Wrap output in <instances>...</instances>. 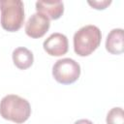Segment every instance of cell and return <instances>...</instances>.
Segmentation results:
<instances>
[{
  "label": "cell",
  "mask_w": 124,
  "mask_h": 124,
  "mask_svg": "<svg viewBox=\"0 0 124 124\" xmlns=\"http://www.w3.org/2000/svg\"><path fill=\"white\" fill-rule=\"evenodd\" d=\"M31 114V107L27 100L14 94L7 95L0 102V115L15 123L25 122Z\"/></svg>",
  "instance_id": "1"
},
{
  "label": "cell",
  "mask_w": 124,
  "mask_h": 124,
  "mask_svg": "<svg viewBox=\"0 0 124 124\" xmlns=\"http://www.w3.org/2000/svg\"><path fill=\"white\" fill-rule=\"evenodd\" d=\"M102 34L95 25H85L74 35V49L79 56L90 55L100 46Z\"/></svg>",
  "instance_id": "2"
},
{
  "label": "cell",
  "mask_w": 124,
  "mask_h": 124,
  "mask_svg": "<svg viewBox=\"0 0 124 124\" xmlns=\"http://www.w3.org/2000/svg\"><path fill=\"white\" fill-rule=\"evenodd\" d=\"M1 26L9 32L20 29L24 22V5L20 0L0 1Z\"/></svg>",
  "instance_id": "3"
},
{
  "label": "cell",
  "mask_w": 124,
  "mask_h": 124,
  "mask_svg": "<svg viewBox=\"0 0 124 124\" xmlns=\"http://www.w3.org/2000/svg\"><path fill=\"white\" fill-rule=\"evenodd\" d=\"M80 75L79 64L72 58H62L57 60L52 67L54 79L62 84L74 83Z\"/></svg>",
  "instance_id": "4"
},
{
  "label": "cell",
  "mask_w": 124,
  "mask_h": 124,
  "mask_svg": "<svg viewBox=\"0 0 124 124\" xmlns=\"http://www.w3.org/2000/svg\"><path fill=\"white\" fill-rule=\"evenodd\" d=\"M49 19L41 13L33 14L25 24V33L27 36L38 39L43 37L49 29Z\"/></svg>",
  "instance_id": "5"
},
{
  "label": "cell",
  "mask_w": 124,
  "mask_h": 124,
  "mask_svg": "<svg viewBox=\"0 0 124 124\" xmlns=\"http://www.w3.org/2000/svg\"><path fill=\"white\" fill-rule=\"evenodd\" d=\"M43 46L47 54L51 56H61L67 53L69 43L67 37L64 34L56 32L45 40Z\"/></svg>",
  "instance_id": "6"
},
{
  "label": "cell",
  "mask_w": 124,
  "mask_h": 124,
  "mask_svg": "<svg viewBox=\"0 0 124 124\" xmlns=\"http://www.w3.org/2000/svg\"><path fill=\"white\" fill-rule=\"evenodd\" d=\"M37 13H41L48 19H58L64 12V4L62 1H37L36 2Z\"/></svg>",
  "instance_id": "7"
},
{
  "label": "cell",
  "mask_w": 124,
  "mask_h": 124,
  "mask_svg": "<svg viewBox=\"0 0 124 124\" xmlns=\"http://www.w3.org/2000/svg\"><path fill=\"white\" fill-rule=\"evenodd\" d=\"M123 29H112L106 40V48L111 54H121L124 51L123 45Z\"/></svg>",
  "instance_id": "8"
},
{
  "label": "cell",
  "mask_w": 124,
  "mask_h": 124,
  "mask_svg": "<svg viewBox=\"0 0 124 124\" xmlns=\"http://www.w3.org/2000/svg\"><path fill=\"white\" fill-rule=\"evenodd\" d=\"M13 61L16 67L20 70H26L33 64L34 56L33 53L26 47H16L13 51Z\"/></svg>",
  "instance_id": "9"
},
{
  "label": "cell",
  "mask_w": 124,
  "mask_h": 124,
  "mask_svg": "<svg viewBox=\"0 0 124 124\" xmlns=\"http://www.w3.org/2000/svg\"><path fill=\"white\" fill-rule=\"evenodd\" d=\"M107 124H124V113L122 108H111L107 115Z\"/></svg>",
  "instance_id": "10"
},
{
  "label": "cell",
  "mask_w": 124,
  "mask_h": 124,
  "mask_svg": "<svg viewBox=\"0 0 124 124\" xmlns=\"http://www.w3.org/2000/svg\"><path fill=\"white\" fill-rule=\"evenodd\" d=\"M110 0H101V1H88V4L96 10H105L108 5H110Z\"/></svg>",
  "instance_id": "11"
},
{
  "label": "cell",
  "mask_w": 124,
  "mask_h": 124,
  "mask_svg": "<svg viewBox=\"0 0 124 124\" xmlns=\"http://www.w3.org/2000/svg\"><path fill=\"white\" fill-rule=\"evenodd\" d=\"M74 124H93V122L88 119H79V120L76 121Z\"/></svg>",
  "instance_id": "12"
}]
</instances>
